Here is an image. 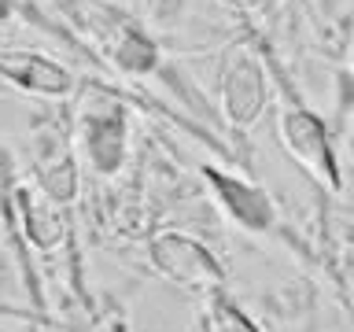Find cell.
<instances>
[{
  "mask_svg": "<svg viewBox=\"0 0 354 332\" xmlns=\"http://www.w3.org/2000/svg\"><path fill=\"white\" fill-rule=\"evenodd\" d=\"M277 133L288 155L325 188H339V159L332 148V133L317 111H310L299 96L284 93L281 111H277Z\"/></svg>",
  "mask_w": 354,
  "mask_h": 332,
  "instance_id": "6da1fadb",
  "label": "cell"
},
{
  "mask_svg": "<svg viewBox=\"0 0 354 332\" xmlns=\"http://www.w3.org/2000/svg\"><path fill=\"white\" fill-rule=\"evenodd\" d=\"M270 74L248 44H229L218 63V104L236 129H248L270 107Z\"/></svg>",
  "mask_w": 354,
  "mask_h": 332,
  "instance_id": "7a4b0ae2",
  "label": "cell"
},
{
  "mask_svg": "<svg viewBox=\"0 0 354 332\" xmlns=\"http://www.w3.org/2000/svg\"><path fill=\"white\" fill-rule=\"evenodd\" d=\"M74 148L100 177L122 170L129 148V122L115 96L96 93V104H85L74 122Z\"/></svg>",
  "mask_w": 354,
  "mask_h": 332,
  "instance_id": "3957f363",
  "label": "cell"
},
{
  "mask_svg": "<svg viewBox=\"0 0 354 332\" xmlns=\"http://www.w3.org/2000/svg\"><path fill=\"white\" fill-rule=\"evenodd\" d=\"M151 259L155 266L181 288H199V292H214L221 284V266L203 243L181 237V232H162L159 240H151Z\"/></svg>",
  "mask_w": 354,
  "mask_h": 332,
  "instance_id": "277c9868",
  "label": "cell"
},
{
  "mask_svg": "<svg viewBox=\"0 0 354 332\" xmlns=\"http://www.w3.org/2000/svg\"><path fill=\"white\" fill-rule=\"evenodd\" d=\"M0 82L22 89V93H33V96L63 100L74 93L77 77L71 66L55 63L52 55L26 52V48H0Z\"/></svg>",
  "mask_w": 354,
  "mask_h": 332,
  "instance_id": "5b68a950",
  "label": "cell"
},
{
  "mask_svg": "<svg viewBox=\"0 0 354 332\" xmlns=\"http://www.w3.org/2000/svg\"><path fill=\"white\" fill-rule=\"evenodd\" d=\"M203 177H207V185L214 188L218 203L225 207V214L236 221V225L251 229V232L273 229L277 207H273V199H270V192H266L262 185H254V181H248V177H240V174L214 170V166H203Z\"/></svg>",
  "mask_w": 354,
  "mask_h": 332,
  "instance_id": "8992f818",
  "label": "cell"
},
{
  "mask_svg": "<svg viewBox=\"0 0 354 332\" xmlns=\"http://www.w3.org/2000/svg\"><path fill=\"white\" fill-rule=\"evenodd\" d=\"M33 170H37V188L55 203H71L77 196V166L71 155V140L55 126L33 133Z\"/></svg>",
  "mask_w": 354,
  "mask_h": 332,
  "instance_id": "52a82bcc",
  "label": "cell"
},
{
  "mask_svg": "<svg viewBox=\"0 0 354 332\" xmlns=\"http://www.w3.org/2000/svg\"><path fill=\"white\" fill-rule=\"evenodd\" d=\"M15 203H19V214H22V229H26V240L33 248H55L63 243L66 237V225H63V214L55 199H48L44 192H30V188H15Z\"/></svg>",
  "mask_w": 354,
  "mask_h": 332,
  "instance_id": "ba28073f",
  "label": "cell"
},
{
  "mask_svg": "<svg viewBox=\"0 0 354 332\" xmlns=\"http://www.w3.org/2000/svg\"><path fill=\"white\" fill-rule=\"evenodd\" d=\"M111 55H115V63L126 74H148V71H155V63H159V48H155V41L144 30H137V26H122L115 33Z\"/></svg>",
  "mask_w": 354,
  "mask_h": 332,
  "instance_id": "9c48e42d",
  "label": "cell"
},
{
  "mask_svg": "<svg viewBox=\"0 0 354 332\" xmlns=\"http://www.w3.org/2000/svg\"><path fill=\"white\" fill-rule=\"evenodd\" d=\"M203 329L207 332H259V329H254V321L243 314V310H236L232 303H225V299H214V303L207 306Z\"/></svg>",
  "mask_w": 354,
  "mask_h": 332,
  "instance_id": "30bf717a",
  "label": "cell"
},
{
  "mask_svg": "<svg viewBox=\"0 0 354 332\" xmlns=\"http://www.w3.org/2000/svg\"><path fill=\"white\" fill-rule=\"evenodd\" d=\"M11 185H15V159H11L8 144L0 140V192H11Z\"/></svg>",
  "mask_w": 354,
  "mask_h": 332,
  "instance_id": "8fae6325",
  "label": "cell"
},
{
  "mask_svg": "<svg viewBox=\"0 0 354 332\" xmlns=\"http://www.w3.org/2000/svg\"><path fill=\"white\" fill-rule=\"evenodd\" d=\"M11 8H15V4H11V0H0V22H4V19L11 15Z\"/></svg>",
  "mask_w": 354,
  "mask_h": 332,
  "instance_id": "7c38bea8",
  "label": "cell"
},
{
  "mask_svg": "<svg viewBox=\"0 0 354 332\" xmlns=\"http://www.w3.org/2000/svg\"><path fill=\"white\" fill-rule=\"evenodd\" d=\"M351 74H354V48H351Z\"/></svg>",
  "mask_w": 354,
  "mask_h": 332,
  "instance_id": "4fadbf2b",
  "label": "cell"
}]
</instances>
